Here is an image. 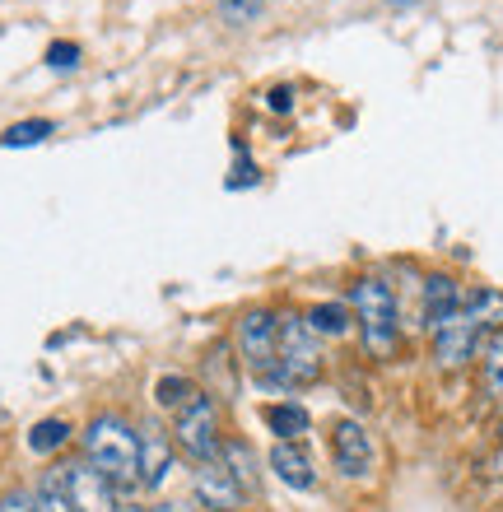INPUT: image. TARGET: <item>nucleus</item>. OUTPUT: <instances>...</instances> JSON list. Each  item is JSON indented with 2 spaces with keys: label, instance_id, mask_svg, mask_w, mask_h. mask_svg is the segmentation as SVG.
Here are the masks:
<instances>
[{
  "label": "nucleus",
  "instance_id": "obj_1",
  "mask_svg": "<svg viewBox=\"0 0 503 512\" xmlns=\"http://www.w3.org/2000/svg\"><path fill=\"white\" fill-rule=\"evenodd\" d=\"M84 461L103 471L112 485H140V429L126 415H94L80 433Z\"/></svg>",
  "mask_w": 503,
  "mask_h": 512
},
{
  "label": "nucleus",
  "instance_id": "obj_2",
  "mask_svg": "<svg viewBox=\"0 0 503 512\" xmlns=\"http://www.w3.org/2000/svg\"><path fill=\"white\" fill-rule=\"evenodd\" d=\"M350 312L373 359H392L401 350V308H396L392 284L382 275H359L350 284Z\"/></svg>",
  "mask_w": 503,
  "mask_h": 512
},
{
  "label": "nucleus",
  "instance_id": "obj_3",
  "mask_svg": "<svg viewBox=\"0 0 503 512\" xmlns=\"http://www.w3.org/2000/svg\"><path fill=\"white\" fill-rule=\"evenodd\" d=\"M173 447L191 466H205V461H219L224 452V415H219V401L210 391H196L182 410H173Z\"/></svg>",
  "mask_w": 503,
  "mask_h": 512
},
{
  "label": "nucleus",
  "instance_id": "obj_4",
  "mask_svg": "<svg viewBox=\"0 0 503 512\" xmlns=\"http://www.w3.org/2000/svg\"><path fill=\"white\" fill-rule=\"evenodd\" d=\"M322 378V345L303 312H280V345H275V387H313Z\"/></svg>",
  "mask_w": 503,
  "mask_h": 512
},
{
  "label": "nucleus",
  "instance_id": "obj_5",
  "mask_svg": "<svg viewBox=\"0 0 503 512\" xmlns=\"http://www.w3.org/2000/svg\"><path fill=\"white\" fill-rule=\"evenodd\" d=\"M233 345H238V364H243L252 378L271 382L275 378V345H280V312L247 308L243 317H238Z\"/></svg>",
  "mask_w": 503,
  "mask_h": 512
},
{
  "label": "nucleus",
  "instance_id": "obj_6",
  "mask_svg": "<svg viewBox=\"0 0 503 512\" xmlns=\"http://www.w3.org/2000/svg\"><path fill=\"white\" fill-rule=\"evenodd\" d=\"M331 461H336V471L345 480H368L373 475L378 452H373V438H368L359 419H336L331 424Z\"/></svg>",
  "mask_w": 503,
  "mask_h": 512
},
{
  "label": "nucleus",
  "instance_id": "obj_7",
  "mask_svg": "<svg viewBox=\"0 0 503 512\" xmlns=\"http://www.w3.org/2000/svg\"><path fill=\"white\" fill-rule=\"evenodd\" d=\"M66 494L70 512H122L117 485L103 471H94L89 461H70L66 466Z\"/></svg>",
  "mask_w": 503,
  "mask_h": 512
},
{
  "label": "nucleus",
  "instance_id": "obj_8",
  "mask_svg": "<svg viewBox=\"0 0 503 512\" xmlns=\"http://www.w3.org/2000/svg\"><path fill=\"white\" fill-rule=\"evenodd\" d=\"M191 489H196V503L205 512H243L247 489L233 480V471L224 461H205L191 471Z\"/></svg>",
  "mask_w": 503,
  "mask_h": 512
},
{
  "label": "nucleus",
  "instance_id": "obj_9",
  "mask_svg": "<svg viewBox=\"0 0 503 512\" xmlns=\"http://www.w3.org/2000/svg\"><path fill=\"white\" fill-rule=\"evenodd\" d=\"M173 433H164L159 424H140V489L145 494H154V489L168 480V471H173Z\"/></svg>",
  "mask_w": 503,
  "mask_h": 512
},
{
  "label": "nucleus",
  "instance_id": "obj_10",
  "mask_svg": "<svg viewBox=\"0 0 503 512\" xmlns=\"http://www.w3.org/2000/svg\"><path fill=\"white\" fill-rule=\"evenodd\" d=\"M271 471H275V480L289 489H303V494L317 489V466H313V457H308L303 443H275L271 447Z\"/></svg>",
  "mask_w": 503,
  "mask_h": 512
},
{
  "label": "nucleus",
  "instance_id": "obj_11",
  "mask_svg": "<svg viewBox=\"0 0 503 512\" xmlns=\"http://www.w3.org/2000/svg\"><path fill=\"white\" fill-rule=\"evenodd\" d=\"M462 303H466V294L452 275H429V280H424V326H429V336H434Z\"/></svg>",
  "mask_w": 503,
  "mask_h": 512
},
{
  "label": "nucleus",
  "instance_id": "obj_12",
  "mask_svg": "<svg viewBox=\"0 0 503 512\" xmlns=\"http://www.w3.org/2000/svg\"><path fill=\"white\" fill-rule=\"evenodd\" d=\"M261 419H266V429H271L280 443H303V433L313 429V415H308L299 401H271L261 410Z\"/></svg>",
  "mask_w": 503,
  "mask_h": 512
},
{
  "label": "nucleus",
  "instance_id": "obj_13",
  "mask_svg": "<svg viewBox=\"0 0 503 512\" xmlns=\"http://www.w3.org/2000/svg\"><path fill=\"white\" fill-rule=\"evenodd\" d=\"M219 461L233 471V480L247 489V494H257L261 485V457L252 452V443L247 438H224V452H219Z\"/></svg>",
  "mask_w": 503,
  "mask_h": 512
},
{
  "label": "nucleus",
  "instance_id": "obj_14",
  "mask_svg": "<svg viewBox=\"0 0 503 512\" xmlns=\"http://www.w3.org/2000/svg\"><path fill=\"white\" fill-rule=\"evenodd\" d=\"M28 494H33V512H70L66 466H52V471H42L38 485L28 489Z\"/></svg>",
  "mask_w": 503,
  "mask_h": 512
},
{
  "label": "nucleus",
  "instance_id": "obj_15",
  "mask_svg": "<svg viewBox=\"0 0 503 512\" xmlns=\"http://www.w3.org/2000/svg\"><path fill=\"white\" fill-rule=\"evenodd\" d=\"M480 391L490 401H503V326L480 345Z\"/></svg>",
  "mask_w": 503,
  "mask_h": 512
},
{
  "label": "nucleus",
  "instance_id": "obj_16",
  "mask_svg": "<svg viewBox=\"0 0 503 512\" xmlns=\"http://www.w3.org/2000/svg\"><path fill=\"white\" fill-rule=\"evenodd\" d=\"M303 317H308V326H313L317 336H345V331L354 326L350 303H313Z\"/></svg>",
  "mask_w": 503,
  "mask_h": 512
},
{
  "label": "nucleus",
  "instance_id": "obj_17",
  "mask_svg": "<svg viewBox=\"0 0 503 512\" xmlns=\"http://www.w3.org/2000/svg\"><path fill=\"white\" fill-rule=\"evenodd\" d=\"M66 443H70L66 419H38V424L28 429V452H38V457H52V452H61Z\"/></svg>",
  "mask_w": 503,
  "mask_h": 512
},
{
  "label": "nucleus",
  "instance_id": "obj_18",
  "mask_svg": "<svg viewBox=\"0 0 503 512\" xmlns=\"http://www.w3.org/2000/svg\"><path fill=\"white\" fill-rule=\"evenodd\" d=\"M196 382L191 378H177V373H164V378H159V387H154V396H159V405H164V410H182V405L191 401V396H196Z\"/></svg>",
  "mask_w": 503,
  "mask_h": 512
},
{
  "label": "nucleus",
  "instance_id": "obj_19",
  "mask_svg": "<svg viewBox=\"0 0 503 512\" xmlns=\"http://www.w3.org/2000/svg\"><path fill=\"white\" fill-rule=\"evenodd\" d=\"M215 10L229 28H252L261 19V0H215Z\"/></svg>",
  "mask_w": 503,
  "mask_h": 512
},
{
  "label": "nucleus",
  "instance_id": "obj_20",
  "mask_svg": "<svg viewBox=\"0 0 503 512\" xmlns=\"http://www.w3.org/2000/svg\"><path fill=\"white\" fill-rule=\"evenodd\" d=\"M47 135H52V122H19V126H10V131H5V145L10 149H19V145H42V140H47Z\"/></svg>",
  "mask_w": 503,
  "mask_h": 512
},
{
  "label": "nucleus",
  "instance_id": "obj_21",
  "mask_svg": "<svg viewBox=\"0 0 503 512\" xmlns=\"http://www.w3.org/2000/svg\"><path fill=\"white\" fill-rule=\"evenodd\" d=\"M205 373H210V378H224V396H233V373H229V345H215V350L205 354Z\"/></svg>",
  "mask_w": 503,
  "mask_h": 512
},
{
  "label": "nucleus",
  "instance_id": "obj_22",
  "mask_svg": "<svg viewBox=\"0 0 503 512\" xmlns=\"http://www.w3.org/2000/svg\"><path fill=\"white\" fill-rule=\"evenodd\" d=\"M47 66L52 70H75L80 66V47H75V42H52V47H47Z\"/></svg>",
  "mask_w": 503,
  "mask_h": 512
},
{
  "label": "nucleus",
  "instance_id": "obj_23",
  "mask_svg": "<svg viewBox=\"0 0 503 512\" xmlns=\"http://www.w3.org/2000/svg\"><path fill=\"white\" fill-rule=\"evenodd\" d=\"M0 512H33V494L28 489H5L0 494Z\"/></svg>",
  "mask_w": 503,
  "mask_h": 512
},
{
  "label": "nucleus",
  "instance_id": "obj_24",
  "mask_svg": "<svg viewBox=\"0 0 503 512\" xmlns=\"http://www.w3.org/2000/svg\"><path fill=\"white\" fill-rule=\"evenodd\" d=\"M289 108H294V89H285V84L271 89V112H289Z\"/></svg>",
  "mask_w": 503,
  "mask_h": 512
},
{
  "label": "nucleus",
  "instance_id": "obj_25",
  "mask_svg": "<svg viewBox=\"0 0 503 512\" xmlns=\"http://www.w3.org/2000/svg\"><path fill=\"white\" fill-rule=\"evenodd\" d=\"M150 512H201V503H159V508H150Z\"/></svg>",
  "mask_w": 503,
  "mask_h": 512
},
{
  "label": "nucleus",
  "instance_id": "obj_26",
  "mask_svg": "<svg viewBox=\"0 0 503 512\" xmlns=\"http://www.w3.org/2000/svg\"><path fill=\"white\" fill-rule=\"evenodd\" d=\"M392 10H415V5H424V0H387Z\"/></svg>",
  "mask_w": 503,
  "mask_h": 512
},
{
  "label": "nucleus",
  "instance_id": "obj_27",
  "mask_svg": "<svg viewBox=\"0 0 503 512\" xmlns=\"http://www.w3.org/2000/svg\"><path fill=\"white\" fill-rule=\"evenodd\" d=\"M122 512H150V508H122Z\"/></svg>",
  "mask_w": 503,
  "mask_h": 512
},
{
  "label": "nucleus",
  "instance_id": "obj_28",
  "mask_svg": "<svg viewBox=\"0 0 503 512\" xmlns=\"http://www.w3.org/2000/svg\"><path fill=\"white\" fill-rule=\"evenodd\" d=\"M499 438H503V424H499Z\"/></svg>",
  "mask_w": 503,
  "mask_h": 512
}]
</instances>
